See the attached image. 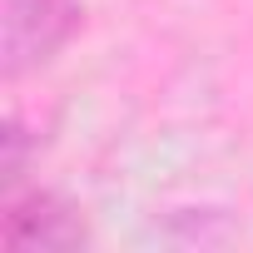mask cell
I'll list each match as a JSON object with an SVG mask.
<instances>
[{
  "label": "cell",
  "instance_id": "1",
  "mask_svg": "<svg viewBox=\"0 0 253 253\" xmlns=\"http://www.w3.org/2000/svg\"><path fill=\"white\" fill-rule=\"evenodd\" d=\"M80 0H5L0 10V55L5 75H25L45 65L75 30Z\"/></svg>",
  "mask_w": 253,
  "mask_h": 253
},
{
  "label": "cell",
  "instance_id": "2",
  "mask_svg": "<svg viewBox=\"0 0 253 253\" xmlns=\"http://www.w3.org/2000/svg\"><path fill=\"white\" fill-rule=\"evenodd\" d=\"M0 243L5 248H75L84 243V218L55 194H30L25 204L5 213Z\"/></svg>",
  "mask_w": 253,
  "mask_h": 253
}]
</instances>
